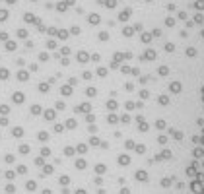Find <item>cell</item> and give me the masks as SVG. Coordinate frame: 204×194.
I'll use <instances>...</instances> for the list:
<instances>
[{
  "label": "cell",
  "instance_id": "obj_1",
  "mask_svg": "<svg viewBox=\"0 0 204 194\" xmlns=\"http://www.w3.org/2000/svg\"><path fill=\"white\" fill-rule=\"evenodd\" d=\"M185 91V84H183V80H171L169 84H167V93L169 95H173V97H177V95H181V93Z\"/></svg>",
  "mask_w": 204,
  "mask_h": 194
},
{
  "label": "cell",
  "instance_id": "obj_2",
  "mask_svg": "<svg viewBox=\"0 0 204 194\" xmlns=\"http://www.w3.org/2000/svg\"><path fill=\"white\" fill-rule=\"evenodd\" d=\"M97 95H99V89L95 88V85L87 84L86 88H84V97H86V99H90V101H93V99H95Z\"/></svg>",
  "mask_w": 204,
  "mask_h": 194
},
{
  "label": "cell",
  "instance_id": "obj_3",
  "mask_svg": "<svg viewBox=\"0 0 204 194\" xmlns=\"http://www.w3.org/2000/svg\"><path fill=\"white\" fill-rule=\"evenodd\" d=\"M169 126H173V124H169V123H167V119H163V117L156 119V123H154V128H156L157 132H167V130H169Z\"/></svg>",
  "mask_w": 204,
  "mask_h": 194
},
{
  "label": "cell",
  "instance_id": "obj_4",
  "mask_svg": "<svg viewBox=\"0 0 204 194\" xmlns=\"http://www.w3.org/2000/svg\"><path fill=\"white\" fill-rule=\"evenodd\" d=\"M156 101H157V105L159 107H169L171 105V101H173V95H169V93H159V95L156 97Z\"/></svg>",
  "mask_w": 204,
  "mask_h": 194
},
{
  "label": "cell",
  "instance_id": "obj_5",
  "mask_svg": "<svg viewBox=\"0 0 204 194\" xmlns=\"http://www.w3.org/2000/svg\"><path fill=\"white\" fill-rule=\"evenodd\" d=\"M105 123H107L109 126L121 124V113H107V114H105Z\"/></svg>",
  "mask_w": 204,
  "mask_h": 194
},
{
  "label": "cell",
  "instance_id": "obj_6",
  "mask_svg": "<svg viewBox=\"0 0 204 194\" xmlns=\"http://www.w3.org/2000/svg\"><path fill=\"white\" fill-rule=\"evenodd\" d=\"M136 140L134 138H125L122 140V149H125V152H130V153H134L136 152Z\"/></svg>",
  "mask_w": 204,
  "mask_h": 194
},
{
  "label": "cell",
  "instance_id": "obj_7",
  "mask_svg": "<svg viewBox=\"0 0 204 194\" xmlns=\"http://www.w3.org/2000/svg\"><path fill=\"white\" fill-rule=\"evenodd\" d=\"M140 58L146 60V62H154V60L157 58V51H156V49H146V51L142 53Z\"/></svg>",
  "mask_w": 204,
  "mask_h": 194
},
{
  "label": "cell",
  "instance_id": "obj_8",
  "mask_svg": "<svg viewBox=\"0 0 204 194\" xmlns=\"http://www.w3.org/2000/svg\"><path fill=\"white\" fill-rule=\"evenodd\" d=\"M156 74L159 78H167V76H171V66L169 64H159V66L156 68Z\"/></svg>",
  "mask_w": 204,
  "mask_h": 194
},
{
  "label": "cell",
  "instance_id": "obj_9",
  "mask_svg": "<svg viewBox=\"0 0 204 194\" xmlns=\"http://www.w3.org/2000/svg\"><path fill=\"white\" fill-rule=\"evenodd\" d=\"M105 109H107V113H117L119 111V101L115 97H109L105 101Z\"/></svg>",
  "mask_w": 204,
  "mask_h": 194
},
{
  "label": "cell",
  "instance_id": "obj_10",
  "mask_svg": "<svg viewBox=\"0 0 204 194\" xmlns=\"http://www.w3.org/2000/svg\"><path fill=\"white\" fill-rule=\"evenodd\" d=\"M154 82V76H150V74H140L138 76V84L142 85V88H146L148 84H152Z\"/></svg>",
  "mask_w": 204,
  "mask_h": 194
},
{
  "label": "cell",
  "instance_id": "obj_11",
  "mask_svg": "<svg viewBox=\"0 0 204 194\" xmlns=\"http://www.w3.org/2000/svg\"><path fill=\"white\" fill-rule=\"evenodd\" d=\"M152 128H154V126H152V124L148 123V120H144V123H140V124H136V130H138V132H140V134H148V132L152 130Z\"/></svg>",
  "mask_w": 204,
  "mask_h": 194
},
{
  "label": "cell",
  "instance_id": "obj_12",
  "mask_svg": "<svg viewBox=\"0 0 204 194\" xmlns=\"http://www.w3.org/2000/svg\"><path fill=\"white\" fill-rule=\"evenodd\" d=\"M95 76L97 78H107L109 76V66H101V64H97V66H95Z\"/></svg>",
  "mask_w": 204,
  "mask_h": 194
},
{
  "label": "cell",
  "instance_id": "obj_13",
  "mask_svg": "<svg viewBox=\"0 0 204 194\" xmlns=\"http://www.w3.org/2000/svg\"><path fill=\"white\" fill-rule=\"evenodd\" d=\"M163 51H165L167 54H173L175 51H177V45H175V43H173V41H167V43H165V45H163Z\"/></svg>",
  "mask_w": 204,
  "mask_h": 194
},
{
  "label": "cell",
  "instance_id": "obj_14",
  "mask_svg": "<svg viewBox=\"0 0 204 194\" xmlns=\"http://www.w3.org/2000/svg\"><path fill=\"white\" fill-rule=\"evenodd\" d=\"M138 97H140L142 101H148V99L152 97V93H150V89H148V88H142L140 91H138Z\"/></svg>",
  "mask_w": 204,
  "mask_h": 194
},
{
  "label": "cell",
  "instance_id": "obj_15",
  "mask_svg": "<svg viewBox=\"0 0 204 194\" xmlns=\"http://www.w3.org/2000/svg\"><path fill=\"white\" fill-rule=\"evenodd\" d=\"M125 111H126V113L136 111V101H132V99H126V101H125Z\"/></svg>",
  "mask_w": 204,
  "mask_h": 194
},
{
  "label": "cell",
  "instance_id": "obj_16",
  "mask_svg": "<svg viewBox=\"0 0 204 194\" xmlns=\"http://www.w3.org/2000/svg\"><path fill=\"white\" fill-rule=\"evenodd\" d=\"M152 39H154V37H152V33H148V31H142V35H140V41L144 43V45H150V43H152Z\"/></svg>",
  "mask_w": 204,
  "mask_h": 194
},
{
  "label": "cell",
  "instance_id": "obj_17",
  "mask_svg": "<svg viewBox=\"0 0 204 194\" xmlns=\"http://www.w3.org/2000/svg\"><path fill=\"white\" fill-rule=\"evenodd\" d=\"M132 123V117H130V113H121V124H130Z\"/></svg>",
  "mask_w": 204,
  "mask_h": 194
},
{
  "label": "cell",
  "instance_id": "obj_18",
  "mask_svg": "<svg viewBox=\"0 0 204 194\" xmlns=\"http://www.w3.org/2000/svg\"><path fill=\"white\" fill-rule=\"evenodd\" d=\"M111 60H115V62H119V64H121L122 60H125V53H121V51H115V53H113V58H111Z\"/></svg>",
  "mask_w": 204,
  "mask_h": 194
},
{
  "label": "cell",
  "instance_id": "obj_19",
  "mask_svg": "<svg viewBox=\"0 0 204 194\" xmlns=\"http://www.w3.org/2000/svg\"><path fill=\"white\" fill-rule=\"evenodd\" d=\"M97 41H101V43L109 41V31H99L97 33Z\"/></svg>",
  "mask_w": 204,
  "mask_h": 194
},
{
  "label": "cell",
  "instance_id": "obj_20",
  "mask_svg": "<svg viewBox=\"0 0 204 194\" xmlns=\"http://www.w3.org/2000/svg\"><path fill=\"white\" fill-rule=\"evenodd\" d=\"M134 89H136V84L134 82H125V91L126 93H132Z\"/></svg>",
  "mask_w": 204,
  "mask_h": 194
},
{
  "label": "cell",
  "instance_id": "obj_21",
  "mask_svg": "<svg viewBox=\"0 0 204 194\" xmlns=\"http://www.w3.org/2000/svg\"><path fill=\"white\" fill-rule=\"evenodd\" d=\"M91 64H101V54L99 53H91Z\"/></svg>",
  "mask_w": 204,
  "mask_h": 194
},
{
  "label": "cell",
  "instance_id": "obj_22",
  "mask_svg": "<svg viewBox=\"0 0 204 194\" xmlns=\"http://www.w3.org/2000/svg\"><path fill=\"white\" fill-rule=\"evenodd\" d=\"M132 33H134V27H125V29H122V35H125V37H132Z\"/></svg>",
  "mask_w": 204,
  "mask_h": 194
},
{
  "label": "cell",
  "instance_id": "obj_23",
  "mask_svg": "<svg viewBox=\"0 0 204 194\" xmlns=\"http://www.w3.org/2000/svg\"><path fill=\"white\" fill-rule=\"evenodd\" d=\"M130 18V10H125V12H121V16H119V19H122V21H126Z\"/></svg>",
  "mask_w": 204,
  "mask_h": 194
},
{
  "label": "cell",
  "instance_id": "obj_24",
  "mask_svg": "<svg viewBox=\"0 0 204 194\" xmlns=\"http://www.w3.org/2000/svg\"><path fill=\"white\" fill-rule=\"evenodd\" d=\"M140 74H142V72H140V68H138V66H132V68H130V76H136V78H138Z\"/></svg>",
  "mask_w": 204,
  "mask_h": 194
},
{
  "label": "cell",
  "instance_id": "obj_25",
  "mask_svg": "<svg viewBox=\"0 0 204 194\" xmlns=\"http://www.w3.org/2000/svg\"><path fill=\"white\" fill-rule=\"evenodd\" d=\"M113 140H122V132L117 128V130H113Z\"/></svg>",
  "mask_w": 204,
  "mask_h": 194
},
{
  "label": "cell",
  "instance_id": "obj_26",
  "mask_svg": "<svg viewBox=\"0 0 204 194\" xmlns=\"http://www.w3.org/2000/svg\"><path fill=\"white\" fill-rule=\"evenodd\" d=\"M119 68H121V64H119V62H115V60L109 62V70H119Z\"/></svg>",
  "mask_w": 204,
  "mask_h": 194
},
{
  "label": "cell",
  "instance_id": "obj_27",
  "mask_svg": "<svg viewBox=\"0 0 204 194\" xmlns=\"http://www.w3.org/2000/svg\"><path fill=\"white\" fill-rule=\"evenodd\" d=\"M117 6V0H105V8H115Z\"/></svg>",
  "mask_w": 204,
  "mask_h": 194
},
{
  "label": "cell",
  "instance_id": "obj_28",
  "mask_svg": "<svg viewBox=\"0 0 204 194\" xmlns=\"http://www.w3.org/2000/svg\"><path fill=\"white\" fill-rule=\"evenodd\" d=\"M122 74H130V66H125V64H121V68H119Z\"/></svg>",
  "mask_w": 204,
  "mask_h": 194
},
{
  "label": "cell",
  "instance_id": "obj_29",
  "mask_svg": "<svg viewBox=\"0 0 204 194\" xmlns=\"http://www.w3.org/2000/svg\"><path fill=\"white\" fill-rule=\"evenodd\" d=\"M134 120H136V124H140V123H144L146 119H144V114H136V119H134Z\"/></svg>",
  "mask_w": 204,
  "mask_h": 194
},
{
  "label": "cell",
  "instance_id": "obj_30",
  "mask_svg": "<svg viewBox=\"0 0 204 194\" xmlns=\"http://www.w3.org/2000/svg\"><path fill=\"white\" fill-rule=\"evenodd\" d=\"M159 35H162V29H157V27H156V29L152 31V37H159Z\"/></svg>",
  "mask_w": 204,
  "mask_h": 194
},
{
  "label": "cell",
  "instance_id": "obj_31",
  "mask_svg": "<svg viewBox=\"0 0 204 194\" xmlns=\"http://www.w3.org/2000/svg\"><path fill=\"white\" fill-rule=\"evenodd\" d=\"M144 103L146 101H142V99H140V101H136V109H144Z\"/></svg>",
  "mask_w": 204,
  "mask_h": 194
},
{
  "label": "cell",
  "instance_id": "obj_32",
  "mask_svg": "<svg viewBox=\"0 0 204 194\" xmlns=\"http://www.w3.org/2000/svg\"><path fill=\"white\" fill-rule=\"evenodd\" d=\"M132 56H134V54L130 53V51H128V53H125V60H132Z\"/></svg>",
  "mask_w": 204,
  "mask_h": 194
}]
</instances>
